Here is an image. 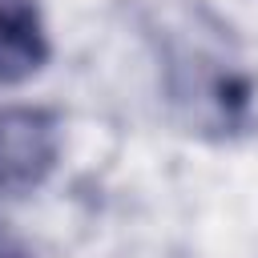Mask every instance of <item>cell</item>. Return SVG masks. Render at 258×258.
Wrapping results in <instances>:
<instances>
[{"label": "cell", "instance_id": "cell-2", "mask_svg": "<svg viewBox=\"0 0 258 258\" xmlns=\"http://www.w3.org/2000/svg\"><path fill=\"white\" fill-rule=\"evenodd\" d=\"M64 149L60 113L48 105H0V198L40 189Z\"/></svg>", "mask_w": 258, "mask_h": 258}, {"label": "cell", "instance_id": "cell-3", "mask_svg": "<svg viewBox=\"0 0 258 258\" xmlns=\"http://www.w3.org/2000/svg\"><path fill=\"white\" fill-rule=\"evenodd\" d=\"M52 56L36 0H0V85L36 77Z\"/></svg>", "mask_w": 258, "mask_h": 258}, {"label": "cell", "instance_id": "cell-4", "mask_svg": "<svg viewBox=\"0 0 258 258\" xmlns=\"http://www.w3.org/2000/svg\"><path fill=\"white\" fill-rule=\"evenodd\" d=\"M0 258H36V250H32L8 222H0Z\"/></svg>", "mask_w": 258, "mask_h": 258}, {"label": "cell", "instance_id": "cell-1", "mask_svg": "<svg viewBox=\"0 0 258 258\" xmlns=\"http://www.w3.org/2000/svg\"><path fill=\"white\" fill-rule=\"evenodd\" d=\"M153 40L161 64V93L189 133L230 141L254 129V81L242 69L234 40L210 12L185 8L169 16L153 32Z\"/></svg>", "mask_w": 258, "mask_h": 258}]
</instances>
